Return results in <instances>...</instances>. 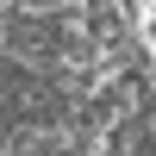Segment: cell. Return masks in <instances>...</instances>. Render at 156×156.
I'll return each instance as SVG.
<instances>
[{
	"instance_id": "cell-1",
	"label": "cell",
	"mask_w": 156,
	"mask_h": 156,
	"mask_svg": "<svg viewBox=\"0 0 156 156\" xmlns=\"http://www.w3.org/2000/svg\"><path fill=\"white\" fill-rule=\"evenodd\" d=\"M25 6H31V12H44V19H69L81 0H25Z\"/></svg>"
}]
</instances>
